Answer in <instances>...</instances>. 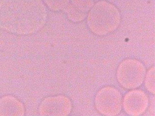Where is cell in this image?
<instances>
[{"label": "cell", "instance_id": "obj_1", "mask_svg": "<svg viewBox=\"0 0 155 116\" xmlns=\"http://www.w3.org/2000/svg\"><path fill=\"white\" fill-rule=\"evenodd\" d=\"M98 7L97 23L98 34H107L117 29L120 22V13L115 7L112 9L109 8Z\"/></svg>", "mask_w": 155, "mask_h": 116}]
</instances>
